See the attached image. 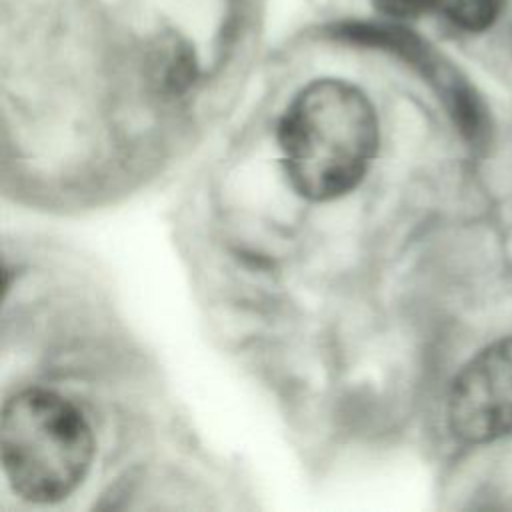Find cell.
<instances>
[{
	"mask_svg": "<svg viewBox=\"0 0 512 512\" xmlns=\"http://www.w3.org/2000/svg\"><path fill=\"white\" fill-rule=\"evenodd\" d=\"M448 424L470 444L512 432V338L490 344L458 372L448 394Z\"/></svg>",
	"mask_w": 512,
	"mask_h": 512,
	"instance_id": "obj_3",
	"label": "cell"
},
{
	"mask_svg": "<svg viewBox=\"0 0 512 512\" xmlns=\"http://www.w3.org/2000/svg\"><path fill=\"white\" fill-rule=\"evenodd\" d=\"M376 4L396 18L436 14L462 30L478 32L498 20L506 0H376Z\"/></svg>",
	"mask_w": 512,
	"mask_h": 512,
	"instance_id": "obj_4",
	"label": "cell"
},
{
	"mask_svg": "<svg viewBox=\"0 0 512 512\" xmlns=\"http://www.w3.org/2000/svg\"><path fill=\"white\" fill-rule=\"evenodd\" d=\"M284 172L314 202L340 198L366 176L378 148L370 100L342 80H316L290 102L278 124Z\"/></svg>",
	"mask_w": 512,
	"mask_h": 512,
	"instance_id": "obj_1",
	"label": "cell"
},
{
	"mask_svg": "<svg viewBox=\"0 0 512 512\" xmlns=\"http://www.w3.org/2000/svg\"><path fill=\"white\" fill-rule=\"evenodd\" d=\"M0 454L16 494L50 504L72 494L88 474L94 436L72 402L52 390L26 388L2 408Z\"/></svg>",
	"mask_w": 512,
	"mask_h": 512,
	"instance_id": "obj_2",
	"label": "cell"
}]
</instances>
